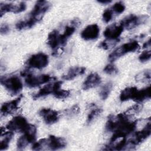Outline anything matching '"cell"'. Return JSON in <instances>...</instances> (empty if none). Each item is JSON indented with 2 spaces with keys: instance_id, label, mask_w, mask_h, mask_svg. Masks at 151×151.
<instances>
[{
  "instance_id": "6da1fadb",
  "label": "cell",
  "mask_w": 151,
  "mask_h": 151,
  "mask_svg": "<svg viewBox=\"0 0 151 151\" xmlns=\"http://www.w3.org/2000/svg\"><path fill=\"white\" fill-rule=\"evenodd\" d=\"M139 47L140 45L138 42L135 40L124 43L115 49L109 55L108 59L110 62H113L127 53L136 51Z\"/></svg>"
},
{
  "instance_id": "7a4b0ae2",
  "label": "cell",
  "mask_w": 151,
  "mask_h": 151,
  "mask_svg": "<svg viewBox=\"0 0 151 151\" xmlns=\"http://www.w3.org/2000/svg\"><path fill=\"white\" fill-rule=\"evenodd\" d=\"M150 133L151 124L150 120L149 119L148 122L142 130L135 132L133 137L130 140H127L126 149H132L133 147L139 145L150 136Z\"/></svg>"
},
{
  "instance_id": "3957f363",
  "label": "cell",
  "mask_w": 151,
  "mask_h": 151,
  "mask_svg": "<svg viewBox=\"0 0 151 151\" xmlns=\"http://www.w3.org/2000/svg\"><path fill=\"white\" fill-rule=\"evenodd\" d=\"M1 84L8 93L15 96L18 94L23 88V84L20 78L17 76H11L8 77H1Z\"/></svg>"
},
{
  "instance_id": "277c9868",
  "label": "cell",
  "mask_w": 151,
  "mask_h": 151,
  "mask_svg": "<svg viewBox=\"0 0 151 151\" xmlns=\"http://www.w3.org/2000/svg\"><path fill=\"white\" fill-rule=\"evenodd\" d=\"M21 76L25 77V83L28 87L31 88L40 86L42 84L49 82L53 79V77L49 74L34 76L29 73L28 70H24L22 71Z\"/></svg>"
},
{
  "instance_id": "5b68a950",
  "label": "cell",
  "mask_w": 151,
  "mask_h": 151,
  "mask_svg": "<svg viewBox=\"0 0 151 151\" xmlns=\"http://www.w3.org/2000/svg\"><path fill=\"white\" fill-rule=\"evenodd\" d=\"M37 127L35 125L30 124L23 132V135L20 136L17 142L18 149L22 150L31 143H34L36 139Z\"/></svg>"
},
{
  "instance_id": "8992f818",
  "label": "cell",
  "mask_w": 151,
  "mask_h": 151,
  "mask_svg": "<svg viewBox=\"0 0 151 151\" xmlns=\"http://www.w3.org/2000/svg\"><path fill=\"white\" fill-rule=\"evenodd\" d=\"M130 115L126 112L119 113L117 115L110 114L108 117L106 124V130L109 132H113L120 126L129 121Z\"/></svg>"
},
{
  "instance_id": "52a82bcc",
  "label": "cell",
  "mask_w": 151,
  "mask_h": 151,
  "mask_svg": "<svg viewBox=\"0 0 151 151\" xmlns=\"http://www.w3.org/2000/svg\"><path fill=\"white\" fill-rule=\"evenodd\" d=\"M149 19L147 15H136L135 14H129L124 17L120 24L122 25L123 28L127 29H132L140 25L145 24Z\"/></svg>"
},
{
  "instance_id": "ba28073f",
  "label": "cell",
  "mask_w": 151,
  "mask_h": 151,
  "mask_svg": "<svg viewBox=\"0 0 151 151\" xmlns=\"http://www.w3.org/2000/svg\"><path fill=\"white\" fill-rule=\"evenodd\" d=\"M49 63L48 56L44 52H38L32 55L27 61V64L29 67L42 69L46 67Z\"/></svg>"
},
{
  "instance_id": "9c48e42d",
  "label": "cell",
  "mask_w": 151,
  "mask_h": 151,
  "mask_svg": "<svg viewBox=\"0 0 151 151\" xmlns=\"http://www.w3.org/2000/svg\"><path fill=\"white\" fill-rule=\"evenodd\" d=\"M29 124V123L25 117L17 116L8 122L5 127L7 130L13 132H19L23 133L27 129Z\"/></svg>"
},
{
  "instance_id": "30bf717a",
  "label": "cell",
  "mask_w": 151,
  "mask_h": 151,
  "mask_svg": "<svg viewBox=\"0 0 151 151\" xmlns=\"http://www.w3.org/2000/svg\"><path fill=\"white\" fill-rule=\"evenodd\" d=\"M51 4L46 1H38L29 13V17L35 19L38 22L42 19L44 14L47 12Z\"/></svg>"
},
{
  "instance_id": "8fae6325",
  "label": "cell",
  "mask_w": 151,
  "mask_h": 151,
  "mask_svg": "<svg viewBox=\"0 0 151 151\" xmlns=\"http://www.w3.org/2000/svg\"><path fill=\"white\" fill-rule=\"evenodd\" d=\"M66 145V140L61 137L50 135L48 137H45V150L61 149L65 147Z\"/></svg>"
},
{
  "instance_id": "7c38bea8",
  "label": "cell",
  "mask_w": 151,
  "mask_h": 151,
  "mask_svg": "<svg viewBox=\"0 0 151 151\" xmlns=\"http://www.w3.org/2000/svg\"><path fill=\"white\" fill-rule=\"evenodd\" d=\"M27 4L25 2H21L16 5L12 3H1L0 4V14L2 17L4 14L8 12H13L15 14L21 12L25 10Z\"/></svg>"
},
{
  "instance_id": "4fadbf2b",
  "label": "cell",
  "mask_w": 151,
  "mask_h": 151,
  "mask_svg": "<svg viewBox=\"0 0 151 151\" xmlns=\"http://www.w3.org/2000/svg\"><path fill=\"white\" fill-rule=\"evenodd\" d=\"M63 81H58L52 83L48 84L42 87L37 93L33 96V99L36 100L41 97H45L50 94H54L58 89L61 88Z\"/></svg>"
},
{
  "instance_id": "5bb4252c",
  "label": "cell",
  "mask_w": 151,
  "mask_h": 151,
  "mask_svg": "<svg viewBox=\"0 0 151 151\" xmlns=\"http://www.w3.org/2000/svg\"><path fill=\"white\" fill-rule=\"evenodd\" d=\"M39 115L47 124H52L57 123L60 118L58 112L50 108L41 109L39 111Z\"/></svg>"
},
{
  "instance_id": "9a60e30c",
  "label": "cell",
  "mask_w": 151,
  "mask_h": 151,
  "mask_svg": "<svg viewBox=\"0 0 151 151\" xmlns=\"http://www.w3.org/2000/svg\"><path fill=\"white\" fill-rule=\"evenodd\" d=\"M47 44L53 50L52 55H57L58 50L62 46L61 40V34L57 29L52 30L48 35Z\"/></svg>"
},
{
  "instance_id": "2e32d148",
  "label": "cell",
  "mask_w": 151,
  "mask_h": 151,
  "mask_svg": "<svg viewBox=\"0 0 151 151\" xmlns=\"http://www.w3.org/2000/svg\"><path fill=\"white\" fill-rule=\"evenodd\" d=\"M123 30L124 28L120 23H114L109 25L106 28L103 35L107 40H119Z\"/></svg>"
},
{
  "instance_id": "e0dca14e",
  "label": "cell",
  "mask_w": 151,
  "mask_h": 151,
  "mask_svg": "<svg viewBox=\"0 0 151 151\" xmlns=\"http://www.w3.org/2000/svg\"><path fill=\"white\" fill-rule=\"evenodd\" d=\"M100 34V28L96 24L87 25L81 32V37L86 41H91L98 38Z\"/></svg>"
},
{
  "instance_id": "ac0fdd59",
  "label": "cell",
  "mask_w": 151,
  "mask_h": 151,
  "mask_svg": "<svg viewBox=\"0 0 151 151\" xmlns=\"http://www.w3.org/2000/svg\"><path fill=\"white\" fill-rule=\"evenodd\" d=\"M22 99V96L21 95L14 100L7 101L2 104L1 107V113L2 115L6 116L15 112L19 107V103Z\"/></svg>"
},
{
  "instance_id": "d6986e66",
  "label": "cell",
  "mask_w": 151,
  "mask_h": 151,
  "mask_svg": "<svg viewBox=\"0 0 151 151\" xmlns=\"http://www.w3.org/2000/svg\"><path fill=\"white\" fill-rule=\"evenodd\" d=\"M101 82V78L99 74L96 73L90 74L83 83L82 87L84 90H87L97 87Z\"/></svg>"
},
{
  "instance_id": "ffe728a7",
  "label": "cell",
  "mask_w": 151,
  "mask_h": 151,
  "mask_svg": "<svg viewBox=\"0 0 151 151\" xmlns=\"http://www.w3.org/2000/svg\"><path fill=\"white\" fill-rule=\"evenodd\" d=\"M86 71L84 67H73L70 68L68 71L63 75L62 78L65 80H71L78 76L83 74Z\"/></svg>"
},
{
  "instance_id": "44dd1931",
  "label": "cell",
  "mask_w": 151,
  "mask_h": 151,
  "mask_svg": "<svg viewBox=\"0 0 151 151\" xmlns=\"http://www.w3.org/2000/svg\"><path fill=\"white\" fill-rule=\"evenodd\" d=\"M138 89L136 87H128L123 89L120 94L121 101H126L129 100H133L135 97Z\"/></svg>"
},
{
  "instance_id": "7402d4cb",
  "label": "cell",
  "mask_w": 151,
  "mask_h": 151,
  "mask_svg": "<svg viewBox=\"0 0 151 151\" xmlns=\"http://www.w3.org/2000/svg\"><path fill=\"white\" fill-rule=\"evenodd\" d=\"M150 98V86L138 90L133 100L137 103H142Z\"/></svg>"
},
{
  "instance_id": "603a6c76",
  "label": "cell",
  "mask_w": 151,
  "mask_h": 151,
  "mask_svg": "<svg viewBox=\"0 0 151 151\" xmlns=\"http://www.w3.org/2000/svg\"><path fill=\"white\" fill-rule=\"evenodd\" d=\"M14 135V132L8 130V132H4L1 134V136H4L3 139L1 140L0 143V150H4L8 149L10 141L11 140L12 136Z\"/></svg>"
},
{
  "instance_id": "cb8c5ba5",
  "label": "cell",
  "mask_w": 151,
  "mask_h": 151,
  "mask_svg": "<svg viewBox=\"0 0 151 151\" xmlns=\"http://www.w3.org/2000/svg\"><path fill=\"white\" fill-rule=\"evenodd\" d=\"M37 22H38L35 19L29 18L25 20H21L18 21L16 24V28L18 30H22L24 29H28L32 28Z\"/></svg>"
},
{
  "instance_id": "d4e9b609",
  "label": "cell",
  "mask_w": 151,
  "mask_h": 151,
  "mask_svg": "<svg viewBox=\"0 0 151 151\" xmlns=\"http://www.w3.org/2000/svg\"><path fill=\"white\" fill-rule=\"evenodd\" d=\"M112 87L113 84L111 82H108L102 87L99 93L100 97L101 99V100H104L106 99H107V97H109L111 91Z\"/></svg>"
},
{
  "instance_id": "484cf974",
  "label": "cell",
  "mask_w": 151,
  "mask_h": 151,
  "mask_svg": "<svg viewBox=\"0 0 151 151\" xmlns=\"http://www.w3.org/2000/svg\"><path fill=\"white\" fill-rule=\"evenodd\" d=\"M150 70H144L135 76V80L136 81L139 82H147L150 81Z\"/></svg>"
},
{
  "instance_id": "4316f807",
  "label": "cell",
  "mask_w": 151,
  "mask_h": 151,
  "mask_svg": "<svg viewBox=\"0 0 151 151\" xmlns=\"http://www.w3.org/2000/svg\"><path fill=\"white\" fill-rule=\"evenodd\" d=\"M103 110L101 108L96 107L94 108L91 111L88 113L87 118V123L88 124L92 122L96 117H97L102 112Z\"/></svg>"
},
{
  "instance_id": "83f0119b",
  "label": "cell",
  "mask_w": 151,
  "mask_h": 151,
  "mask_svg": "<svg viewBox=\"0 0 151 151\" xmlns=\"http://www.w3.org/2000/svg\"><path fill=\"white\" fill-rule=\"evenodd\" d=\"M126 6L124 4L122 1H119L116 2L113 6L110 8L111 11H113V14H120L123 12L125 10Z\"/></svg>"
},
{
  "instance_id": "f1b7e54d",
  "label": "cell",
  "mask_w": 151,
  "mask_h": 151,
  "mask_svg": "<svg viewBox=\"0 0 151 151\" xmlns=\"http://www.w3.org/2000/svg\"><path fill=\"white\" fill-rule=\"evenodd\" d=\"M119 40H104L99 44V47L103 50H108L111 47H113L118 41Z\"/></svg>"
},
{
  "instance_id": "f546056e",
  "label": "cell",
  "mask_w": 151,
  "mask_h": 151,
  "mask_svg": "<svg viewBox=\"0 0 151 151\" xmlns=\"http://www.w3.org/2000/svg\"><path fill=\"white\" fill-rule=\"evenodd\" d=\"M70 93L71 92H70V90L60 88L58 90H57L55 92H54L53 95L57 99H66V98H67L70 96Z\"/></svg>"
},
{
  "instance_id": "4dcf8cb0",
  "label": "cell",
  "mask_w": 151,
  "mask_h": 151,
  "mask_svg": "<svg viewBox=\"0 0 151 151\" xmlns=\"http://www.w3.org/2000/svg\"><path fill=\"white\" fill-rule=\"evenodd\" d=\"M103 71L104 73L109 75L116 74L119 71L118 68L116 67V66L113 64H109L106 65V67L104 68Z\"/></svg>"
},
{
  "instance_id": "1f68e13d",
  "label": "cell",
  "mask_w": 151,
  "mask_h": 151,
  "mask_svg": "<svg viewBox=\"0 0 151 151\" xmlns=\"http://www.w3.org/2000/svg\"><path fill=\"white\" fill-rule=\"evenodd\" d=\"M113 15L114 14L110 8L105 9L102 14L103 21L106 23L109 22L112 19Z\"/></svg>"
},
{
  "instance_id": "d6a6232c",
  "label": "cell",
  "mask_w": 151,
  "mask_h": 151,
  "mask_svg": "<svg viewBox=\"0 0 151 151\" xmlns=\"http://www.w3.org/2000/svg\"><path fill=\"white\" fill-rule=\"evenodd\" d=\"M151 51L150 50H146L143 51L139 56V60L140 62H147L150 59Z\"/></svg>"
},
{
  "instance_id": "836d02e7",
  "label": "cell",
  "mask_w": 151,
  "mask_h": 151,
  "mask_svg": "<svg viewBox=\"0 0 151 151\" xmlns=\"http://www.w3.org/2000/svg\"><path fill=\"white\" fill-rule=\"evenodd\" d=\"M80 112V108L78 105H74L71 108L66 110V114L67 116H73Z\"/></svg>"
},
{
  "instance_id": "e575fe53",
  "label": "cell",
  "mask_w": 151,
  "mask_h": 151,
  "mask_svg": "<svg viewBox=\"0 0 151 151\" xmlns=\"http://www.w3.org/2000/svg\"><path fill=\"white\" fill-rule=\"evenodd\" d=\"M141 107L140 106V105L139 104H135V105H133V106H132L131 107L129 108L127 111H126L127 114H129V115H131L132 114H135V113H139L140 110H141Z\"/></svg>"
},
{
  "instance_id": "d590c367",
  "label": "cell",
  "mask_w": 151,
  "mask_h": 151,
  "mask_svg": "<svg viewBox=\"0 0 151 151\" xmlns=\"http://www.w3.org/2000/svg\"><path fill=\"white\" fill-rule=\"evenodd\" d=\"M9 31V27L7 24H2L0 28L1 34H6Z\"/></svg>"
},
{
  "instance_id": "8d00e7d4",
  "label": "cell",
  "mask_w": 151,
  "mask_h": 151,
  "mask_svg": "<svg viewBox=\"0 0 151 151\" xmlns=\"http://www.w3.org/2000/svg\"><path fill=\"white\" fill-rule=\"evenodd\" d=\"M99 3L102 4H109L110 2H111V1H109V0H100V1H98Z\"/></svg>"
},
{
  "instance_id": "74e56055",
  "label": "cell",
  "mask_w": 151,
  "mask_h": 151,
  "mask_svg": "<svg viewBox=\"0 0 151 151\" xmlns=\"http://www.w3.org/2000/svg\"><path fill=\"white\" fill-rule=\"evenodd\" d=\"M150 46V39H149V40L146 42L145 43H144L143 47V48H147V47H149Z\"/></svg>"
}]
</instances>
